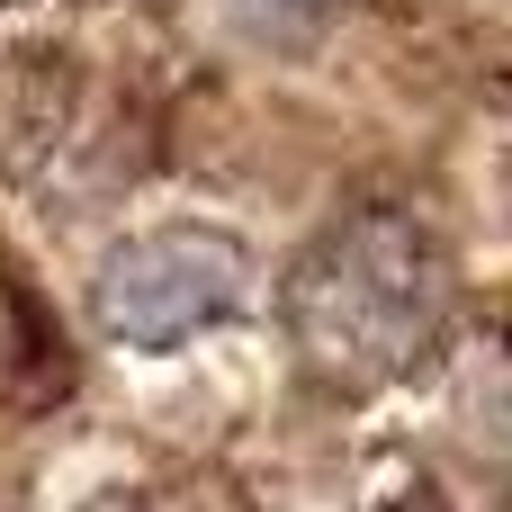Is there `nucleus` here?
Here are the masks:
<instances>
[{"instance_id":"nucleus-3","label":"nucleus","mask_w":512,"mask_h":512,"mask_svg":"<svg viewBox=\"0 0 512 512\" xmlns=\"http://www.w3.org/2000/svg\"><path fill=\"white\" fill-rule=\"evenodd\" d=\"M36 351H45V324H36V297L18 288V270L0 261V405L27 396L36 378Z\"/></svg>"},{"instance_id":"nucleus-2","label":"nucleus","mask_w":512,"mask_h":512,"mask_svg":"<svg viewBox=\"0 0 512 512\" xmlns=\"http://www.w3.org/2000/svg\"><path fill=\"white\" fill-rule=\"evenodd\" d=\"M90 297L126 351H189L252 306V261H243V243H225L207 225H162V234L117 243L99 261Z\"/></svg>"},{"instance_id":"nucleus-4","label":"nucleus","mask_w":512,"mask_h":512,"mask_svg":"<svg viewBox=\"0 0 512 512\" xmlns=\"http://www.w3.org/2000/svg\"><path fill=\"white\" fill-rule=\"evenodd\" d=\"M243 9V27L261 36V45H315L351 0H234Z\"/></svg>"},{"instance_id":"nucleus-1","label":"nucleus","mask_w":512,"mask_h":512,"mask_svg":"<svg viewBox=\"0 0 512 512\" xmlns=\"http://www.w3.org/2000/svg\"><path fill=\"white\" fill-rule=\"evenodd\" d=\"M279 324H288V351L315 387L378 396V387L414 378L432 360V342L450 333V252L396 198L342 207L288 261Z\"/></svg>"}]
</instances>
